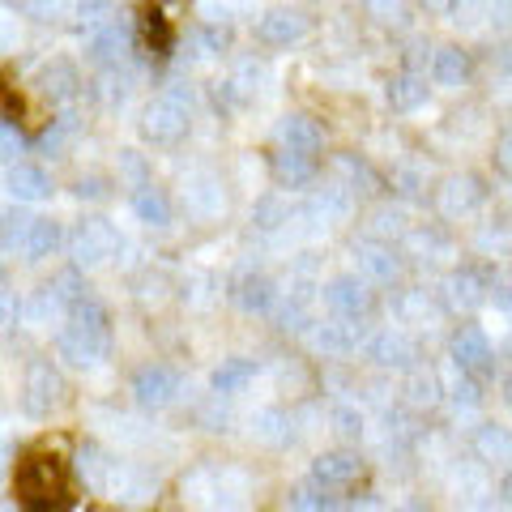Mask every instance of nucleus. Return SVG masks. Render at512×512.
<instances>
[{
	"instance_id": "f257e3e1",
	"label": "nucleus",
	"mask_w": 512,
	"mask_h": 512,
	"mask_svg": "<svg viewBox=\"0 0 512 512\" xmlns=\"http://www.w3.org/2000/svg\"><path fill=\"white\" fill-rule=\"evenodd\" d=\"M56 355L77 372H90L111 355V316L94 295H86L64 316V329L56 333Z\"/></svg>"
},
{
	"instance_id": "f03ea898",
	"label": "nucleus",
	"mask_w": 512,
	"mask_h": 512,
	"mask_svg": "<svg viewBox=\"0 0 512 512\" xmlns=\"http://www.w3.org/2000/svg\"><path fill=\"white\" fill-rule=\"evenodd\" d=\"M18 504L26 512H69V470L56 453H26L18 466Z\"/></svg>"
},
{
	"instance_id": "7ed1b4c3",
	"label": "nucleus",
	"mask_w": 512,
	"mask_h": 512,
	"mask_svg": "<svg viewBox=\"0 0 512 512\" xmlns=\"http://www.w3.org/2000/svg\"><path fill=\"white\" fill-rule=\"evenodd\" d=\"M188 124H192V90L184 86H167L141 111V133L154 146H180L188 137Z\"/></svg>"
},
{
	"instance_id": "20e7f679",
	"label": "nucleus",
	"mask_w": 512,
	"mask_h": 512,
	"mask_svg": "<svg viewBox=\"0 0 512 512\" xmlns=\"http://www.w3.org/2000/svg\"><path fill=\"white\" fill-rule=\"evenodd\" d=\"M320 303H325V312L333 320H342V325H363V320L376 312V291H372V282H363L359 274H338L320 286Z\"/></svg>"
},
{
	"instance_id": "39448f33",
	"label": "nucleus",
	"mask_w": 512,
	"mask_h": 512,
	"mask_svg": "<svg viewBox=\"0 0 512 512\" xmlns=\"http://www.w3.org/2000/svg\"><path fill=\"white\" fill-rule=\"evenodd\" d=\"M120 248H124V239H120V231L111 227L107 218H82V222H77V227L69 231L73 269H99V265H107Z\"/></svg>"
},
{
	"instance_id": "423d86ee",
	"label": "nucleus",
	"mask_w": 512,
	"mask_h": 512,
	"mask_svg": "<svg viewBox=\"0 0 512 512\" xmlns=\"http://www.w3.org/2000/svg\"><path fill=\"white\" fill-rule=\"evenodd\" d=\"M448 359H453L457 376H466L474 384H487L495 376V346L487 342V333L478 325H461L448 338Z\"/></svg>"
},
{
	"instance_id": "0eeeda50",
	"label": "nucleus",
	"mask_w": 512,
	"mask_h": 512,
	"mask_svg": "<svg viewBox=\"0 0 512 512\" xmlns=\"http://www.w3.org/2000/svg\"><path fill=\"white\" fill-rule=\"evenodd\" d=\"M64 402V376L52 359H30L22 380V410L30 419H47Z\"/></svg>"
},
{
	"instance_id": "6e6552de",
	"label": "nucleus",
	"mask_w": 512,
	"mask_h": 512,
	"mask_svg": "<svg viewBox=\"0 0 512 512\" xmlns=\"http://www.w3.org/2000/svg\"><path fill=\"white\" fill-rule=\"evenodd\" d=\"M363 355L376 367H389V372H414L423 350L414 342V333H406V329H376L372 338L363 342Z\"/></svg>"
},
{
	"instance_id": "1a4fd4ad",
	"label": "nucleus",
	"mask_w": 512,
	"mask_h": 512,
	"mask_svg": "<svg viewBox=\"0 0 512 512\" xmlns=\"http://www.w3.org/2000/svg\"><path fill=\"white\" fill-rule=\"evenodd\" d=\"M137 52V35L128 22H103L86 30V60H94L99 69H120V64Z\"/></svg>"
},
{
	"instance_id": "9d476101",
	"label": "nucleus",
	"mask_w": 512,
	"mask_h": 512,
	"mask_svg": "<svg viewBox=\"0 0 512 512\" xmlns=\"http://www.w3.org/2000/svg\"><path fill=\"white\" fill-rule=\"evenodd\" d=\"M491 295V274L483 265H461L440 282V303L448 312H474Z\"/></svg>"
},
{
	"instance_id": "9b49d317",
	"label": "nucleus",
	"mask_w": 512,
	"mask_h": 512,
	"mask_svg": "<svg viewBox=\"0 0 512 512\" xmlns=\"http://www.w3.org/2000/svg\"><path fill=\"white\" fill-rule=\"evenodd\" d=\"M133 397L146 410H163L180 397V372L171 363H146L133 372Z\"/></svg>"
},
{
	"instance_id": "f8f14e48",
	"label": "nucleus",
	"mask_w": 512,
	"mask_h": 512,
	"mask_svg": "<svg viewBox=\"0 0 512 512\" xmlns=\"http://www.w3.org/2000/svg\"><path fill=\"white\" fill-rule=\"evenodd\" d=\"M312 35V18L303 9H269L261 22H256V43L265 47H295Z\"/></svg>"
},
{
	"instance_id": "ddd939ff",
	"label": "nucleus",
	"mask_w": 512,
	"mask_h": 512,
	"mask_svg": "<svg viewBox=\"0 0 512 512\" xmlns=\"http://www.w3.org/2000/svg\"><path fill=\"white\" fill-rule=\"evenodd\" d=\"M359 478H363V457L350 453V448H329V453H320L312 461V483L333 491V495L346 491V487H355Z\"/></svg>"
},
{
	"instance_id": "4468645a",
	"label": "nucleus",
	"mask_w": 512,
	"mask_h": 512,
	"mask_svg": "<svg viewBox=\"0 0 512 512\" xmlns=\"http://www.w3.org/2000/svg\"><path fill=\"white\" fill-rule=\"evenodd\" d=\"M487 197H491V188H487V180L483 175H453V180H444V188H440V210H444V218H470L474 210H483L487 205Z\"/></svg>"
},
{
	"instance_id": "2eb2a0df",
	"label": "nucleus",
	"mask_w": 512,
	"mask_h": 512,
	"mask_svg": "<svg viewBox=\"0 0 512 512\" xmlns=\"http://www.w3.org/2000/svg\"><path fill=\"white\" fill-rule=\"evenodd\" d=\"M231 299L248 316H274L278 303H282V291H278V282L269 274H239L231 282Z\"/></svg>"
},
{
	"instance_id": "dca6fc26",
	"label": "nucleus",
	"mask_w": 512,
	"mask_h": 512,
	"mask_svg": "<svg viewBox=\"0 0 512 512\" xmlns=\"http://www.w3.org/2000/svg\"><path fill=\"white\" fill-rule=\"evenodd\" d=\"M355 261H359V278H363V282L389 286V282L402 278V256H397L393 244H376V239H363V244H355Z\"/></svg>"
},
{
	"instance_id": "f3484780",
	"label": "nucleus",
	"mask_w": 512,
	"mask_h": 512,
	"mask_svg": "<svg viewBox=\"0 0 512 512\" xmlns=\"http://www.w3.org/2000/svg\"><path fill=\"white\" fill-rule=\"evenodd\" d=\"M35 86H39V94L47 103H73L86 82H82V73H77L73 60H52V64H43L39 69Z\"/></svg>"
},
{
	"instance_id": "a211bd4d",
	"label": "nucleus",
	"mask_w": 512,
	"mask_h": 512,
	"mask_svg": "<svg viewBox=\"0 0 512 512\" xmlns=\"http://www.w3.org/2000/svg\"><path fill=\"white\" fill-rule=\"evenodd\" d=\"M5 188H9V197L13 201H26V205H35V201H47L52 197V175H47L39 163H13L5 171Z\"/></svg>"
},
{
	"instance_id": "6ab92c4d",
	"label": "nucleus",
	"mask_w": 512,
	"mask_h": 512,
	"mask_svg": "<svg viewBox=\"0 0 512 512\" xmlns=\"http://www.w3.org/2000/svg\"><path fill=\"white\" fill-rule=\"evenodd\" d=\"M278 146H282V150H295V154L320 158L325 133H320V124H316L312 116H303V111H291V116H282V124H278Z\"/></svg>"
},
{
	"instance_id": "aec40b11",
	"label": "nucleus",
	"mask_w": 512,
	"mask_h": 512,
	"mask_svg": "<svg viewBox=\"0 0 512 512\" xmlns=\"http://www.w3.org/2000/svg\"><path fill=\"white\" fill-rule=\"evenodd\" d=\"M474 77V56L466 47H436L431 52V82L444 86V90H457Z\"/></svg>"
},
{
	"instance_id": "412c9836",
	"label": "nucleus",
	"mask_w": 512,
	"mask_h": 512,
	"mask_svg": "<svg viewBox=\"0 0 512 512\" xmlns=\"http://www.w3.org/2000/svg\"><path fill=\"white\" fill-rule=\"evenodd\" d=\"M474 457L483 461V466L512 470V427H504V423H478L474 427Z\"/></svg>"
},
{
	"instance_id": "4be33fe9",
	"label": "nucleus",
	"mask_w": 512,
	"mask_h": 512,
	"mask_svg": "<svg viewBox=\"0 0 512 512\" xmlns=\"http://www.w3.org/2000/svg\"><path fill=\"white\" fill-rule=\"evenodd\" d=\"M269 171H274V180L282 188H303V184H312L316 180V171H320V158L312 154H295V150H274L269 154Z\"/></svg>"
},
{
	"instance_id": "5701e85b",
	"label": "nucleus",
	"mask_w": 512,
	"mask_h": 512,
	"mask_svg": "<svg viewBox=\"0 0 512 512\" xmlns=\"http://www.w3.org/2000/svg\"><path fill=\"white\" fill-rule=\"evenodd\" d=\"M427 90L431 86H427V77L419 69H402L384 82V99H389L393 111H414V107L427 103Z\"/></svg>"
},
{
	"instance_id": "b1692460",
	"label": "nucleus",
	"mask_w": 512,
	"mask_h": 512,
	"mask_svg": "<svg viewBox=\"0 0 512 512\" xmlns=\"http://www.w3.org/2000/svg\"><path fill=\"white\" fill-rule=\"evenodd\" d=\"M133 214H137V222H146V227H171L175 205H171V197H167V188H158V184H137V188H133Z\"/></svg>"
},
{
	"instance_id": "393cba45",
	"label": "nucleus",
	"mask_w": 512,
	"mask_h": 512,
	"mask_svg": "<svg viewBox=\"0 0 512 512\" xmlns=\"http://www.w3.org/2000/svg\"><path fill=\"white\" fill-rule=\"evenodd\" d=\"M184 205H188V214H197V218H214L227 210V197H222V188L214 175H192L188 188H184Z\"/></svg>"
},
{
	"instance_id": "a878e982",
	"label": "nucleus",
	"mask_w": 512,
	"mask_h": 512,
	"mask_svg": "<svg viewBox=\"0 0 512 512\" xmlns=\"http://www.w3.org/2000/svg\"><path fill=\"white\" fill-rule=\"evenodd\" d=\"M252 380H256V363L244 359V355H235V359H222V363L214 367L210 389H214V397H231V393H239V389H248Z\"/></svg>"
},
{
	"instance_id": "bb28decb",
	"label": "nucleus",
	"mask_w": 512,
	"mask_h": 512,
	"mask_svg": "<svg viewBox=\"0 0 512 512\" xmlns=\"http://www.w3.org/2000/svg\"><path fill=\"white\" fill-rule=\"evenodd\" d=\"M252 436L261 440V444H269V448H282V444L295 440V419L286 410L269 406L261 414H252Z\"/></svg>"
},
{
	"instance_id": "cd10ccee",
	"label": "nucleus",
	"mask_w": 512,
	"mask_h": 512,
	"mask_svg": "<svg viewBox=\"0 0 512 512\" xmlns=\"http://www.w3.org/2000/svg\"><path fill=\"white\" fill-rule=\"evenodd\" d=\"M350 210H355L350 188H325V192H316V197L308 201V218L325 222V227H338V222H346Z\"/></svg>"
},
{
	"instance_id": "c85d7f7f",
	"label": "nucleus",
	"mask_w": 512,
	"mask_h": 512,
	"mask_svg": "<svg viewBox=\"0 0 512 512\" xmlns=\"http://www.w3.org/2000/svg\"><path fill=\"white\" fill-rule=\"evenodd\" d=\"M111 470H116V461H111L99 444H82V448H77V474H82V483H86L90 491L107 495Z\"/></svg>"
},
{
	"instance_id": "c756f323",
	"label": "nucleus",
	"mask_w": 512,
	"mask_h": 512,
	"mask_svg": "<svg viewBox=\"0 0 512 512\" xmlns=\"http://www.w3.org/2000/svg\"><path fill=\"white\" fill-rule=\"evenodd\" d=\"M107 495H116V500H124V504H146V500H154V478H146L141 470H128V466L116 461Z\"/></svg>"
},
{
	"instance_id": "7c9ffc66",
	"label": "nucleus",
	"mask_w": 512,
	"mask_h": 512,
	"mask_svg": "<svg viewBox=\"0 0 512 512\" xmlns=\"http://www.w3.org/2000/svg\"><path fill=\"white\" fill-rule=\"evenodd\" d=\"M312 342H316V350H325V355H350V350H359V333H355V325L329 320V325L312 329Z\"/></svg>"
},
{
	"instance_id": "2f4dec72",
	"label": "nucleus",
	"mask_w": 512,
	"mask_h": 512,
	"mask_svg": "<svg viewBox=\"0 0 512 512\" xmlns=\"http://www.w3.org/2000/svg\"><path fill=\"white\" fill-rule=\"evenodd\" d=\"M141 30H146V47L154 56H171L175 47V30H171V18L163 9H146V18H141Z\"/></svg>"
},
{
	"instance_id": "473e14b6",
	"label": "nucleus",
	"mask_w": 512,
	"mask_h": 512,
	"mask_svg": "<svg viewBox=\"0 0 512 512\" xmlns=\"http://www.w3.org/2000/svg\"><path fill=\"white\" fill-rule=\"evenodd\" d=\"M291 508H295V512H346L338 495L325 491V487H316V483H303V487L291 495Z\"/></svg>"
},
{
	"instance_id": "72a5a7b5",
	"label": "nucleus",
	"mask_w": 512,
	"mask_h": 512,
	"mask_svg": "<svg viewBox=\"0 0 512 512\" xmlns=\"http://www.w3.org/2000/svg\"><path fill=\"white\" fill-rule=\"evenodd\" d=\"M77 116H60V120H52L39 133V141H35V150L39 154H47V158H60L64 154V146H69L73 141V133H77V124H73Z\"/></svg>"
},
{
	"instance_id": "f704fd0d",
	"label": "nucleus",
	"mask_w": 512,
	"mask_h": 512,
	"mask_svg": "<svg viewBox=\"0 0 512 512\" xmlns=\"http://www.w3.org/2000/svg\"><path fill=\"white\" fill-rule=\"evenodd\" d=\"M252 222H256L261 231H278V227H286V222H291V205L269 192V197H261V201L252 205Z\"/></svg>"
},
{
	"instance_id": "c9c22d12",
	"label": "nucleus",
	"mask_w": 512,
	"mask_h": 512,
	"mask_svg": "<svg viewBox=\"0 0 512 512\" xmlns=\"http://www.w3.org/2000/svg\"><path fill=\"white\" fill-rule=\"evenodd\" d=\"M406 235H410V227H406L402 210H389V205H384V210L372 214V239L376 244H393V239H406Z\"/></svg>"
},
{
	"instance_id": "e433bc0d",
	"label": "nucleus",
	"mask_w": 512,
	"mask_h": 512,
	"mask_svg": "<svg viewBox=\"0 0 512 512\" xmlns=\"http://www.w3.org/2000/svg\"><path fill=\"white\" fill-rule=\"evenodd\" d=\"M406 393H410V402L414 406H436L440 402V393H444V384L436 372H423V367H414L410 372V384H406Z\"/></svg>"
},
{
	"instance_id": "4c0bfd02",
	"label": "nucleus",
	"mask_w": 512,
	"mask_h": 512,
	"mask_svg": "<svg viewBox=\"0 0 512 512\" xmlns=\"http://www.w3.org/2000/svg\"><path fill=\"white\" fill-rule=\"evenodd\" d=\"M94 99L107 103V107H120L128 99V73L120 69H103V77L94 82Z\"/></svg>"
},
{
	"instance_id": "58836bf2",
	"label": "nucleus",
	"mask_w": 512,
	"mask_h": 512,
	"mask_svg": "<svg viewBox=\"0 0 512 512\" xmlns=\"http://www.w3.org/2000/svg\"><path fill=\"white\" fill-rule=\"evenodd\" d=\"M22 154H26V137H22V128L18 124H9V120H0V158L13 167V163H22Z\"/></svg>"
},
{
	"instance_id": "ea45409f",
	"label": "nucleus",
	"mask_w": 512,
	"mask_h": 512,
	"mask_svg": "<svg viewBox=\"0 0 512 512\" xmlns=\"http://www.w3.org/2000/svg\"><path fill=\"white\" fill-rule=\"evenodd\" d=\"M448 397H453V406L457 410H474V406H483V384H474L466 376H457V384L448 389Z\"/></svg>"
},
{
	"instance_id": "a19ab883",
	"label": "nucleus",
	"mask_w": 512,
	"mask_h": 512,
	"mask_svg": "<svg viewBox=\"0 0 512 512\" xmlns=\"http://www.w3.org/2000/svg\"><path fill=\"white\" fill-rule=\"evenodd\" d=\"M333 427H338L342 436L359 440V436H363V414H359L355 406H333Z\"/></svg>"
},
{
	"instance_id": "79ce46f5",
	"label": "nucleus",
	"mask_w": 512,
	"mask_h": 512,
	"mask_svg": "<svg viewBox=\"0 0 512 512\" xmlns=\"http://www.w3.org/2000/svg\"><path fill=\"white\" fill-rule=\"evenodd\" d=\"M73 192L82 201H103L107 197V180H103V175H82V180L73 184Z\"/></svg>"
},
{
	"instance_id": "37998d69",
	"label": "nucleus",
	"mask_w": 512,
	"mask_h": 512,
	"mask_svg": "<svg viewBox=\"0 0 512 512\" xmlns=\"http://www.w3.org/2000/svg\"><path fill=\"white\" fill-rule=\"evenodd\" d=\"M201 39H205V47H210V52H227V47H231V26L210 22V26H201Z\"/></svg>"
},
{
	"instance_id": "c03bdc74",
	"label": "nucleus",
	"mask_w": 512,
	"mask_h": 512,
	"mask_svg": "<svg viewBox=\"0 0 512 512\" xmlns=\"http://www.w3.org/2000/svg\"><path fill=\"white\" fill-rule=\"evenodd\" d=\"M18 316H22V303L13 299L5 286H0V329H9V325H18Z\"/></svg>"
},
{
	"instance_id": "a18cd8bd",
	"label": "nucleus",
	"mask_w": 512,
	"mask_h": 512,
	"mask_svg": "<svg viewBox=\"0 0 512 512\" xmlns=\"http://www.w3.org/2000/svg\"><path fill=\"white\" fill-rule=\"evenodd\" d=\"M495 167H500L504 175H512V133H504L500 141H495Z\"/></svg>"
},
{
	"instance_id": "49530a36",
	"label": "nucleus",
	"mask_w": 512,
	"mask_h": 512,
	"mask_svg": "<svg viewBox=\"0 0 512 512\" xmlns=\"http://www.w3.org/2000/svg\"><path fill=\"white\" fill-rule=\"evenodd\" d=\"M13 13H30L35 22H52L56 18V5H26V0H22V5H13Z\"/></svg>"
},
{
	"instance_id": "de8ad7c7",
	"label": "nucleus",
	"mask_w": 512,
	"mask_h": 512,
	"mask_svg": "<svg viewBox=\"0 0 512 512\" xmlns=\"http://www.w3.org/2000/svg\"><path fill=\"white\" fill-rule=\"evenodd\" d=\"M495 308L504 316H512V286H500V291H495Z\"/></svg>"
},
{
	"instance_id": "09e8293b",
	"label": "nucleus",
	"mask_w": 512,
	"mask_h": 512,
	"mask_svg": "<svg viewBox=\"0 0 512 512\" xmlns=\"http://www.w3.org/2000/svg\"><path fill=\"white\" fill-rule=\"evenodd\" d=\"M500 500H504V504L512 508V470L504 474V483H500Z\"/></svg>"
},
{
	"instance_id": "8fccbe9b",
	"label": "nucleus",
	"mask_w": 512,
	"mask_h": 512,
	"mask_svg": "<svg viewBox=\"0 0 512 512\" xmlns=\"http://www.w3.org/2000/svg\"><path fill=\"white\" fill-rule=\"evenodd\" d=\"M500 64H504V69H512V43L500 47Z\"/></svg>"
},
{
	"instance_id": "3c124183",
	"label": "nucleus",
	"mask_w": 512,
	"mask_h": 512,
	"mask_svg": "<svg viewBox=\"0 0 512 512\" xmlns=\"http://www.w3.org/2000/svg\"><path fill=\"white\" fill-rule=\"evenodd\" d=\"M9 43H13V30H9V26H0V52H5Z\"/></svg>"
},
{
	"instance_id": "603ef678",
	"label": "nucleus",
	"mask_w": 512,
	"mask_h": 512,
	"mask_svg": "<svg viewBox=\"0 0 512 512\" xmlns=\"http://www.w3.org/2000/svg\"><path fill=\"white\" fill-rule=\"evenodd\" d=\"M504 406L512 410V376H504Z\"/></svg>"
},
{
	"instance_id": "864d4df0",
	"label": "nucleus",
	"mask_w": 512,
	"mask_h": 512,
	"mask_svg": "<svg viewBox=\"0 0 512 512\" xmlns=\"http://www.w3.org/2000/svg\"><path fill=\"white\" fill-rule=\"evenodd\" d=\"M0 286H5V265H0Z\"/></svg>"
}]
</instances>
